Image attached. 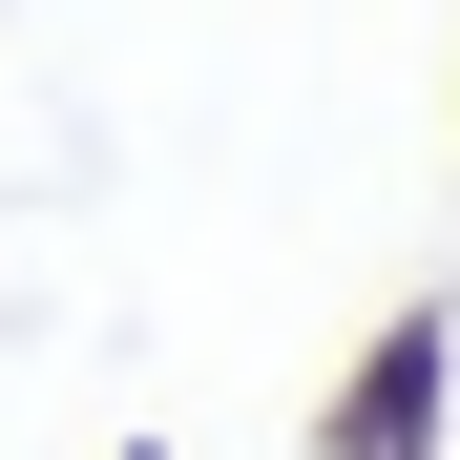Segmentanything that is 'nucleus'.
Masks as SVG:
<instances>
[{
	"mask_svg": "<svg viewBox=\"0 0 460 460\" xmlns=\"http://www.w3.org/2000/svg\"><path fill=\"white\" fill-rule=\"evenodd\" d=\"M439 419H460V293H376V335L314 398V460H439Z\"/></svg>",
	"mask_w": 460,
	"mask_h": 460,
	"instance_id": "1",
	"label": "nucleus"
},
{
	"mask_svg": "<svg viewBox=\"0 0 460 460\" xmlns=\"http://www.w3.org/2000/svg\"><path fill=\"white\" fill-rule=\"evenodd\" d=\"M126 460H168V439H126Z\"/></svg>",
	"mask_w": 460,
	"mask_h": 460,
	"instance_id": "2",
	"label": "nucleus"
}]
</instances>
